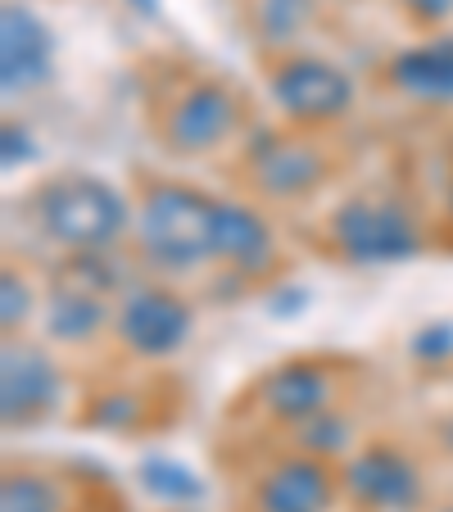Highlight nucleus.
Returning a JSON list of instances; mask_svg holds the SVG:
<instances>
[{
	"label": "nucleus",
	"mask_w": 453,
	"mask_h": 512,
	"mask_svg": "<svg viewBox=\"0 0 453 512\" xmlns=\"http://www.w3.org/2000/svg\"><path fill=\"white\" fill-rule=\"evenodd\" d=\"M136 245L155 272H195L218 259V200L182 182L145 186L136 209Z\"/></svg>",
	"instance_id": "obj_1"
},
{
	"label": "nucleus",
	"mask_w": 453,
	"mask_h": 512,
	"mask_svg": "<svg viewBox=\"0 0 453 512\" xmlns=\"http://www.w3.org/2000/svg\"><path fill=\"white\" fill-rule=\"evenodd\" d=\"M32 218L46 232V241L64 245L68 254H105L136 223L123 195L105 177L87 173L50 177L32 195Z\"/></svg>",
	"instance_id": "obj_2"
},
{
	"label": "nucleus",
	"mask_w": 453,
	"mask_h": 512,
	"mask_svg": "<svg viewBox=\"0 0 453 512\" xmlns=\"http://www.w3.org/2000/svg\"><path fill=\"white\" fill-rule=\"evenodd\" d=\"M331 245L354 263H404L422 250L417 218L386 195H354L331 213Z\"/></svg>",
	"instance_id": "obj_3"
},
{
	"label": "nucleus",
	"mask_w": 453,
	"mask_h": 512,
	"mask_svg": "<svg viewBox=\"0 0 453 512\" xmlns=\"http://www.w3.org/2000/svg\"><path fill=\"white\" fill-rule=\"evenodd\" d=\"M114 295V272H109L105 254H73L59 272V281L50 286L46 300V336L55 345H87L114 322L109 304Z\"/></svg>",
	"instance_id": "obj_4"
},
{
	"label": "nucleus",
	"mask_w": 453,
	"mask_h": 512,
	"mask_svg": "<svg viewBox=\"0 0 453 512\" xmlns=\"http://www.w3.org/2000/svg\"><path fill=\"white\" fill-rule=\"evenodd\" d=\"M268 87L281 114L299 127L336 123L354 105V82H349L345 68H336L322 55H309V50H286V55L272 59Z\"/></svg>",
	"instance_id": "obj_5"
},
{
	"label": "nucleus",
	"mask_w": 453,
	"mask_h": 512,
	"mask_svg": "<svg viewBox=\"0 0 453 512\" xmlns=\"http://www.w3.org/2000/svg\"><path fill=\"white\" fill-rule=\"evenodd\" d=\"M245 123V105L227 82H191L173 105L164 109V141L177 155H209L227 145Z\"/></svg>",
	"instance_id": "obj_6"
},
{
	"label": "nucleus",
	"mask_w": 453,
	"mask_h": 512,
	"mask_svg": "<svg viewBox=\"0 0 453 512\" xmlns=\"http://www.w3.org/2000/svg\"><path fill=\"white\" fill-rule=\"evenodd\" d=\"M191 304L168 286H132L114 309V331L136 358H173L191 340Z\"/></svg>",
	"instance_id": "obj_7"
},
{
	"label": "nucleus",
	"mask_w": 453,
	"mask_h": 512,
	"mask_svg": "<svg viewBox=\"0 0 453 512\" xmlns=\"http://www.w3.org/2000/svg\"><path fill=\"white\" fill-rule=\"evenodd\" d=\"M331 173V159L322 145H313L309 136L295 132H268L250 145L245 155V177L263 200H299V195L318 191Z\"/></svg>",
	"instance_id": "obj_8"
},
{
	"label": "nucleus",
	"mask_w": 453,
	"mask_h": 512,
	"mask_svg": "<svg viewBox=\"0 0 453 512\" xmlns=\"http://www.w3.org/2000/svg\"><path fill=\"white\" fill-rule=\"evenodd\" d=\"M345 494L367 512H408L422 499V472L395 445H367L340 472Z\"/></svg>",
	"instance_id": "obj_9"
},
{
	"label": "nucleus",
	"mask_w": 453,
	"mask_h": 512,
	"mask_svg": "<svg viewBox=\"0 0 453 512\" xmlns=\"http://www.w3.org/2000/svg\"><path fill=\"white\" fill-rule=\"evenodd\" d=\"M59 404V363L37 345L5 340L0 354V417L5 426H32Z\"/></svg>",
	"instance_id": "obj_10"
},
{
	"label": "nucleus",
	"mask_w": 453,
	"mask_h": 512,
	"mask_svg": "<svg viewBox=\"0 0 453 512\" xmlns=\"http://www.w3.org/2000/svg\"><path fill=\"white\" fill-rule=\"evenodd\" d=\"M55 64V37L23 0H5L0 10V87L5 96L37 91Z\"/></svg>",
	"instance_id": "obj_11"
},
{
	"label": "nucleus",
	"mask_w": 453,
	"mask_h": 512,
	"mask_svg": "<svg viewBox=\"0 0 453 512\" xmlns=\"http://www.w3.org/2000/svg\"><path fill=\"white\" fill-rule=\"evenodd\" d=\"M336 503V472L327 458L290 454L272 463L254 485V512H331Z\"/></svg>",
	"instance_id": "obj_12"
},
{
	"label": "nucleus",
	"mask_w": 453,
	"mask_h": 512,
	"mask_svg": "<svg viewBox=\"0 0 453 512\" xmlns=\"http://www.w3.org/2000/svg\"><path fill=\"white\" fill-rule=\"evenodd\" d=\"M331 399H336V377L318 363H281L277 372L259 381V408L272 422H286L295 431L313 417L331 413Z\"/></svg>",
	"instance_id": "obj_13"
},
{
	"label": "nucleus",
	"mask_w": 453,
	"mask_h": 512,
	"mask_svg": "<svg viewBox=\"0 0 453 512\" xmlns=\"http://www.w3.org/2000/svg\"><path fill=\"white\" fill-rule=\"evenodd\" d=\"M213 254L236 277H263L272 268L277 241H272V227L263 223L250 204L218 200V245H213Z\"/></svg>",
	"instance_id": "obj_14"
},
{
	"label": "nucleus",
	"mask_w": 453,
	"mask_h": 512,
	"mask_svg": "<svg viewBox=\"0 0 453 512\" xmlns=\"http://www.w3.org/2000/svg\"><path fill=\"white\" fill-rule=\"evenodd\" d=\"M390 87L422 105H453V37H435L390 59Z\"/></svg>",
	"instance_id": "obj_15"
},
{
	"label": "nucleus",
	"mask_w": 453,
	"mask_h": 512,
	"mask_svg": "<svg viewBox=\"0 0 453 512\" xmlns=\"http://www.w3.org/2000/svg\"><path fill=\"white\" fill-rule=\"evenodd\" d=\"M318 0H250V28L263 46H290L313 23Z\"/></svg>",
	"instance_id": "obj_16"
},
{
	"label": "nucleus",
	"mask_w": 453,
	"mask_h": 512,
	"mask_svg": "<svg viewBox=\"0 0 453 512\" xmlns=\"http://www.w3.org/2000/svg\"><path fill=\"white\" fill-rule=\"evenodd\" d=\"M68 499L59 481L41 472H10L0 481V512H64Z\"/></svg>",
	"instance_id": "obj_17"
},
{
	"label": "nucleus",
	"mask_w": 453,
	"mask_h": 512,
	"mask_svg": "<svg viewBox=\"0 0 453 512\" xmlns=\"http://www.w3.org/2000/svg\"><path fill=\"white\" fill-rule=\"evenodd\" d=\"M345 435H349L345 417L331 408V413H322V417H313V422L299 426V454L327 458V454H336V449H340V440H345Z\"/></svg>",
	"instance_id": "obj_18"
},
{
	"label": "nucleus",
	"mask_w": 453,
	"mask_h": 512,
	"mask_svg": "<svg viewBox=\"0 0 453 512\" xmlns=\"http://www.w3.org/2000/svg\"><path fill=\"white\" fill-rule=\"evenodd\" d=\"M0 290H5V300H0V322H5V331H10V340H14V331H19L23 322H28V313H32V290L14 268L5 272Z\"/></svg>",
	"instance_id": "obj_19"
},
{
	"label": "nucleus",
	"mask_w": 453,
	"mask_h": 512,
	"mask_svg": "<svg viewBox=\"0 0 453 512\" xmlns=\"http://www.w3.org/2000/svg\"><path fill=\"white\" fill-rule=\"evenodd\" d=\"M404 5H408V14H413V19H422V23L453 19V0H404Z\"/></svg>",
	"instance_id": "obj_20"
},
{
	"label": "nucleus",
	"mask_w": 453,
	"mask_h": 512,
	"mask_svg": "<svg viewBox=\"0 0 453 512\" xmlns=\"http://www.w3.org/2000/svg\"><path fill=\"white\" fill-rule=\"evenodd\" d=\"M449 223H453V173H449Z\"/></svg>",
	"instance_id": "obj_21"
},
{
	"label": "nucleus",
	"mask_w": 453,
	"mask_h": 512,
	"mask_svg": "<svg viewBox=\"0 0 453 512\" xmlns=\"http://www.w3.org/2000/svg\"><path fill=\"white\" fill-rule=\"evenodd\" d=\"M444 512H453V508H444Z\"/></svg>",
	"instance_id": "obj_22"
}]
</instances>
